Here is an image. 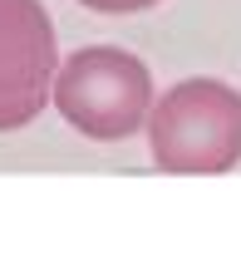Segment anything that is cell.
<instances>
[{"instance_id":"6da1fadb","label":"cell","mask_w":241,"mask_h":256,"mask_svg":"<svg viewBox=\"0 0 241 256\" xmlns=\"http://www.w3.org/2000/svg\"><path fill=\"white\" fill-rule=\"evenodd\" d=\"M148 153L158 172L216 178L241 162V94L222 79H182L148 114Z\"/></svg>"},{"instance_id":"7a4b0ae2","label":"cell","mask_w":241,"mask_h":256,"mask_svg":"<svg viewBox=\"0 0 241 256\" xmlns=\"http://www.w3.org/2000/svg\"><path fill=\"white\" fill-rule=\"evenodd\" d=\"M152 98L158 94L148 64L118 44L74 50L54 74V114L94 143H123L138 128H148Z\"/></svg>"},{"instance_id":"3957f363","label":"cell","mask_w":241,"mask_h":256,"mask_svg":"<svg viewBox=\"0 0 241 256\" xmlns=\"http://www.w3.org/2000/svg\"><path fill=\"white\" fill-rule=\"evenodd\" d=\"M60 74L54 20L40 0H0V133L34 124Z\"/></svg>"},{"instance_id":"277c9868","label":"cell","mask_w":241,"mask_h":256,"mask_svg":"<svg viewBox=\"0 0 241 256\" xmlns=\"http://www.w3.org/2000/svg\"><path fill=\"white\" fill-rule=\"evenodd\" d=\"M79 5H89L98 15H138V10H152L162 0H79Z\"/></svg>"}]
</instances>
